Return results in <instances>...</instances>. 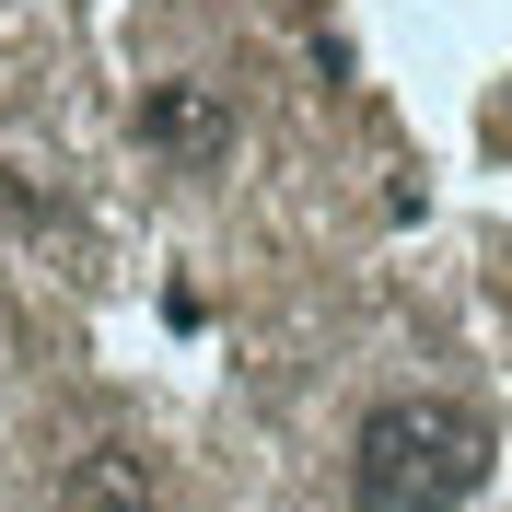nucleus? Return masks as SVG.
I'll use <instances>...</instances> for the list:
<instances>
[{"mask_svg":"<svg viewBox=\"0 0 512 512\" xmlns=\"http://www.w3.org/2000/svg\"><path fill=\"white\" fill-rule=\"evenodd\" d=\"M489 478V419L443 384L373 396L350 431V501L361 512H466Z\"/></svg>","mask_w":512,"mask_h":512,"instance_id":"1","label":"nucleus"},{"mask_svg":"<svg viewBox=\"0 0 512 512\" xmlns=\"http://www.w3.org/2000/svg\"><path fill=\"white\" fill-rule=\"evenodd\" d=\"M140 152L175 163V175H210L233 152V94L222 82H152L140 94Z\"/></svg>","mask_w":512,"mask_h":512,"instance_id":"2","label":"nucleus"},{"mask_svg":"<svg viewBox=\"0 0 512 512\" xmlns=\"http://www.w3.org/2000/svg\"><path fill=\"white\" fill-rule=\"evenodd\" d=\"M59 512H175V489L140 443H82L59 466Z\"/></svg>","mask_w":512,"mask_h":512,"instance_id":"3","label":"nucleus"}]
</instances>
